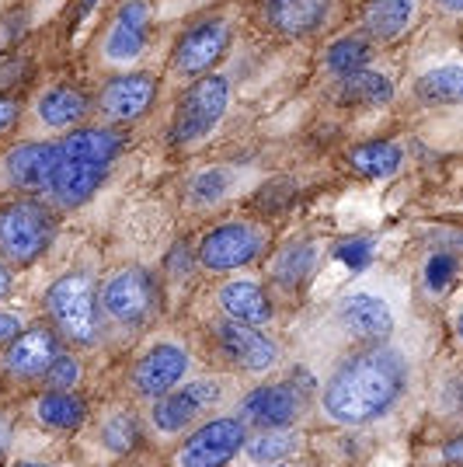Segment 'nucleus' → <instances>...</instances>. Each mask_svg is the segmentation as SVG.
I'll return each mask as SVG.
<instances>
[{
	"instance_id": "obj_13",
	"label": "nucleus",
	"mask_w": 463,
	"mask_h": 467,
	"mask_svg": "<svg viewBox=\"0 0 463 467\" xmlns=\"http://www.w3.org/2000/svg\"><path fill=\"white\" fill-rule=\"evenodd\" d=\"M189 373V352L174 342H160L147 352L133 370V388L139 398H164L168 390H174V384Z\"/></svg>"
},
{
	"instance_id": "obj_43",
	"label": "nucleus",
	"mask_w": 463,
	"mask_h": 467,
	"mask_svg": "<svg viewBox=\"0 0 463 467\" xmlns=\"http://www.w3.org/2000/svg\"><path fill=\"white\" fill-rule=\"evenodd\" d=\"M18 467H42V464H18Z\"/></svg>"
},
{
	"instance_id": "obj_20",
	"label": "nucleus",
	"mask_w": 463,
	"mask_h": 467,
	"mask_svg": "<svg viewBox=\"0 0 463 467\" xmlns=\"http://www.w3.org/2000/svg\"><path fill=\"white\" fill-rule=\"evenodd\" d=\"M59 356V346L53 338V331L46 328H32L21 331V338H15V346L7 349V370L18 373V377H36V373H46L49 363Z\"/></svg>"
},
{
	"instance_id": "obj_17",
	"label": "nucleus",
	"mask_w": 463,
	"mask_h": 467,
	"mask_svg": "<svg viewBox=\"0 0 463 467\" xmlns=\"http://www.w3.org/2000/svg\"><path fill=\"white\" fill-rule=\"evenodd\" d=\"M157 95V80L150 74H122V78L108 80L101 91V112L112 122H136Z\"/></svg>"
},
{
	"instance_id": "obj_19",
	"label": "nucleus",
	"mask_w": 463,
	"mask_h": 467,
	"mask_svg": "<svg viewBox=\"0 0 463 467\" xmlns=\"http://www.w3.org/2000/svg\"><path fill=\"white\" fill-rule=\"evenodd\" d=\"M220 307L231 321L241 325H269L275 307H272L269 293L262 290L254 279H231L223 290H220Z\"/></svg>"
},
{
	"instance_id": "obj_42",
	"label": "nucleus",
	"mask_w": 463,
	"mask_h": 467,
	"mask_svg": "<svg viewBox=\"0 0 463 467\" xmlns=\"http://www.w3.org/2000/svg\"><path fill=\"white\" fill-rule=\"evenodd\" d=\"M262 467H286V464H262Z\"/></svg>"
},
{
	"instance_id": "obj_10",
	"label": "nucleus",
	"mask_w": 463,
	"mask_h": 467,
	"mask_svg": "<svg viewBox=\"0 0 463 467\" xmlns=\"http://www.w3.org/2000/svg\"><path fill=\"white\" fill-rule=\"evenodd\" d=\"M220 384L216 380H192L185 388L168 390L164 398L154 401V426L157 432H181V429L195 422L202 411H210L216 401H220Z\"/></svg>"
},
{
	"instance_id": "obj_28",
	"label": "nucleus",
	"mask_w": 463,
	"mask_h": 467,
	"mask_svg": "<svg viewBox=\"0 0 463 467\" xmlns=\"http://www.w3.org/2000/svg\"><path fill=\"white\" fill-rule=\"evenodd\" d=\"M293 450H300V436L290 429H265L258 440L248 443V457L254 464H275L283 457H290Z\"/></svg>"
},
{
	"instance_id": "obj_15",
	"label": "nucleus",
	"mask_w": 463,
	"mask_h": 467,
	"mask_svg": "<svg viewBox=\"0 0 463 467\" xmlns=\"http://www.w3.org/2000/svg\"><path fill=\"white\" fill-rule=\"evenodd\" d=\"M338 321L348 335L369 338V342H384L394 331V311L376 293H348L338 304Z\"/></svg>"
},
{
	"instance_id": "obj_25",
	"label": "nucleus",
	"mask_w": 463,
	"mask_h": 467,
	"mask_svg": "<svg viewBox=\"0 0 463 467\" xmlns=\"http://www.w3.org/2000/svg\"><path fill=\"white\" fill-rule=\"evenodd\" d=\"M338 98L345 105H386L394 98V84L384 74H373V70H355L342 78L338 84Z\"/></svg>"
},
{
	"instance_id": "obj_4",
	"label": "nucleus",
	"mask_w": 463,
	"mask_h": 467,
	"mask_svg": "<svg viewBox=\"0 0 463 467\" xmlns=\"http://www.w3.org/2000/svg\"><path fill=\"white\" fill-rule=\"evenodd\" d=\"M57 237V223L39 202H11L0 210V254L7 262H36Z\"/></svg>"
},
{
	"instance_id": "obj_31",
	"label": "nucleus",
	"mask_w": 463,
	"mask_h": 467,
	"mask_svg": "<svg viewBox=\"0 0 463 467\" xmlns=\"http://www.w3.org/2000/svg\"><path fill=\"white\" fill-rule=\"evenodd\" d=\"M101 440L116 450V453H129V450L136 447V440H139V432H136V415L118 411L116 419H108V422H105Z\"/></svg>"
},
{
	"instance_id": "obj_8",
	"label": "nucleus",
	"mask_w": 463,
	"mask_h": 467,
	"mask_svg": "<svg viewBox=\"0 0 463 467\" xmlns=\"http://www.w3.org/2000/svg\"><path fill=\"white\" fill-rule=\"evenodd\" d=\"M258 252H262V234L252 223H223L202 237L199 262L212 273H231L248 265Z\"/></svg>"
},
{
	"instance_id": "obj_40",
	"label": "nucleus",
	"mask_w": 463,
	"mask_h": 467,
	"mask_svg": "<svg viewBox=\"0 0 463 467\" xmlns=\"http://www.w3.org/2000/svg\"><path fill=\"white\" fill-rule=\"evenodd\" d=\"M7 436H11V429H7V422L0 419V453H4V447H7Z\"/></svg>"
},
{
	"instance_id": "obj_21",
	"label": "nucleus",
	"mask_w": 463,
	"mask_h": 467,
	"mask_svg": "<svg viewBox=\"0 0 463 467\" xmlns=\"http://www.w3.org/2000/svg\"><path fill=\"white\" fill-rule=\"evenodd\" d=\"M418 0H369L363 11V32L376 42H394L415 21Z\"/></svg>"
},
{
	"instance_id": "obj_36",
	"label": "nucleus",
	"mask_w": 463,
	"mask_h": 467,
	"mask_svg": "<svg viewBox=\"0 0 463 467\" xmlns=\"http://www.w3.org/2000/svg\"><path fill=\"white\" fill-rule=\"evenodd\" d=\"M18 331H21V321L15 317V314H4L0 311V346L7 342V338H18Z\"/></svg>"
},
{
	"instance_id": "obj_9",
	"label": "nucleus",
	"mask_w": 463,
	"mask_h": 467,
	"mask_svg": "<svg viewBox=\"0 0 463 467\" xmlns=\"http://www.w3.org/2000/svg\"><path fill=\"white\" fill-rule=\"evenodd\" d=\"M227 42H231L227 21H220V18L199 21V25H192V28L181 36V42L174 46V57H171L174 70H178L181 78H202L212 63L223 57Z\"/></svg>"
},
{
	"instance_id": "obj_38",
	"label": "nucleus",
	"mask_w": 463,
	"mask_h": 467,
	"mask_svg": "<svg viewBox=\"0 0 463 467\" xmlns=\"http://www.w3.org/2000/svg\"><path fill=\"white\" fill-rule=\"evenodd\" d=\"M443 461L446 464H463V440H453V443L446 447Z\"/></svg>"
},
{
	"instance_id": "obj_35",
	"label": "nucleus",
	"mask_w": 463,
	"mask_h": 467,
	"mask_svg": "<svg viewBox=\"0 0 463 467\" xmlns=\"http://www.w3.org/2000/svg\"><path fill=\"white\" fill-rule=\"evenodd\" d=\"M18 122V101L15 98H0V133H7Z\"/></svg>"
},
{
	"instance_id": "obj_23",
	"label": "nucleus",
	"mask_w": 463,
	"mask_h": 467,
	"mask_svg": "<svg viewBox=\"0 0 463 467\" xmlns=\"http://www.w3.org/2000/svg\"><path fill=\"white\" fill-rule=\"evenodd\" d=\"M415 91L428 105H460L463 101V63H443L425 70Z\"/></svg>"
},
{
	"instance_id": "obj_41",
	"label": "nucleus",
	"mask_w": 463,
	"mask_h": 467,
	"mask_svg": "<svg viewBox=\"0 0 463 467\" xmlns=\"http://www.w3.org/2000/svg\"><path fill=\"white\" fill-rule=\"evenodd\" d=\"M457 335H460V342H463V311L457 314Z\"/></svg>"
},
{
	"instance_id": "obj_34",
	"label": "nucleus",
	"mask_w": 463,
	"mask_h": 467,
	"mask_svg": "<svg viewBox=\"0 0 463 467\" xmlns=\"http://www.w3.org/2000/svg\"><path fill=\"white\" fill-rule=\"evenodd\" d=\"M369 252H373L369 241H352V244H342V248H338V258H342L345 265H352V269H363L369 262Z\"/></svg>"
},
{
	"instance_id": "obj_2",
	"label": "nucleus",
	"mask_w": 463,
	"mask_h": 467,
	"mask_svg": "<svg viewBox=\"0 0 463 467\" xmlns=\"http://www.w3.org/2000/svg\"><path fill=\"white\" fill-rule=\"evenodd\" d=\"M122 150L116 130H77L59 143V164L53 178V195L63 206H80L98 192L112 161Z\"/></svg>"
},
{
	"instance_id": "obj_24",
	"label": "nucleus",
	"mask_w": 463,
	"mask_h": 467,
	"mask_svg": "<svg viewBox=\"0 0 463 467\" xmlns=\"http://www.w3.org/2000/svg\"><path fill=\"white\" fill-rule=\"evenodd\" d=\"M352 168L359 171V175L366 178H390L401 171V164H405V150L397 147V143H384V140H376V143H363V147H355L352 154Z\"/></svg>"
},
{
	"instance_id": "obj_5",
	"label": "nucleus",
	"mask_w": 463,
	"mask_h": 467,
	"mask_svg": "<svg viewBox=\"0 0 463 467\" xmlns=\"http://www.w3.org/2000/svg\"><path fill=\"white\" fill-rule=\"evenodd\" d=\"M46 307L53 314V321L67 338H74L80 346L98 342L101 317L95 307V286L87 275H63L53 283V290L46 296Z\"/></svg>"
},
{
	"instance_id": "obj_32",
	"label": "nucleus",
	"mask_w": 463,
	"mask_h": 467,
	"mask_svg": "<svg viewBox=\"0 0 463 467\" xmlns=\"http://www.w3.org/2000/svg\"><path fill=\"white\" fill-rule=\"evenodd\" d=\"M457 273V258L453 254H432L425 265V286L432 293H443L449 286V279Z\"/></svg>"
},
{
	"instance_id": "obj_26",
	"label": "nucleus",
	"mask_w": 463,
	"mask_h": 467,
	"mask_svg": "<svg viewBox=\"0 0 463 467\" xmlns=\"http://www.w3.org/2000/svg\"><path fill=\"white\" fill-rule=\"evenodd\" d=\"M373 59L369 49V36H345V39L331 42L324 53V67L334 78H348L355 70H366V63Z\"/></svg>"
},
{
	"instance_id": "obj_14",
	"label": "nucleus",
	"mask_w": 463,
	"mask_h": 467,
	"mask_svg": "<svg viewBox=\"0 0 463 467\" xmlns=\"http://www.w3.org/2000/svg\"><path fill=\"white\" fill-rule=\"evenodd\" d=\"M300 411H304V394L293 384H265L241 401V419L258 429H290Z\"/></svg>"
},
{
	"instance_id": "obj_11",
	"label": "nucleus",
	"mask_w": 463,
	"mask_h": 467,
	"mask_svg": "<svg viewBox=\"0 0 463 467\" xmlns=\"http://www.w3.org/2000/svg\"><path fill=\"white\" fill-rule=\"evenodd\" d=\"M147 28H150V7L143 0H126L105 32V42H101L105 59L116 67L136 63L147 49Z\"/></svg>"
},
{
	"instance_id": "obj_16",
	"label": "nucleus",
	"mask_w": 463,
	"mask_h": 467,
	"mask_svg": "<svg viewBox=\"0 0 463 467\" xmlns=\"http://www.w3.org/2000/svg\"><path fill=\"white\" fill-rule=\"evenodd\" d=\"M59 164V143H25L7 154V178L11 185H18L25 192H42L53 189Z\"/></svg>"
},
{
	"instance_id": "obj_33",
	"label": "nucleus",
	"mask_w": 463,
	"mask_h": 467,
	"mask_svg": "<svg viewBox=\"0 0 463 467\" xmlns=\"http://www.w3.org/2000/svg\"><path fill=\"white\" fill-rule=\"evenodd\" d=\"M46 380H49V388H57V390L77 388L80 363L77 359H70V356H57V359L49 363V370H46Z\"/></svg>"
},
{
	"instance_id": "obj_12",
	"label": "nucleus",
	"mask_w": 463,
	"mask_h": 467,
	"mask_svg": "<svg viewBox=\"0 0 463 467\" xmlns=\"http://www.w3.org/2000/svg\"><path fill=\"white\" fill-rule=\"evenodd\" d=\"M216 342H220V349H223V356L231 359L233 367H241L248 373L272 370L275 359H279V349H275L272 338H265L254 325H241V321H231V317L216 325Z\"/></svg>"
},
{
	"instance_id": "obj_22",
	"label": "nucleus",
	"mask_w": 463,
	"mask_h": 467,
	"mask_svg": "<svg viewBox=\"0 0 463 467\" xmlns=\"http://www.w3.org/2000/svg\"><path fill=\"white\" fill-rule=\"evenodd\" d=\"M36 112L49 130H67V126H77L80 119L87 116V95L74 84H57L39 98Z\"/></svg>"
},
{
	"instance_id": "obj_6",
	"label": "nucleus",
	"mask_w": 463,
	"mask_h": 467,
	"mask_svg": "<svg viewBox=\"0 0 463 467\" xmlns=\"http://www.w3.org/2000/svg\"><path fill=\"white\" fill-rule=\"evenodd\" d=\"M248 447V429L241 419H212L195 429L189 443L178 450V467H223Z\"/></svg>"
},
{
	"instance_id": "obj_37",
	"label": "nucleus",
	"mask_w": 463,
	"mask_h": 467,
	"mask_svg": "<svg viewBox=\"0 0 463 467\" xmlns=\"http://www.w3.org/2000/svg\"><path fill=\"white\" fill-rule=\"evenodd\" d=\"M436 11H443L449 18H463V0H432Z\"/></svg>"
},
{
	"instance_id": "obj_18",
	"label": "nucleus",
	"mask_w": 463,
	"mask_h": 467,
	"mask_svg": "<svg viewBox=\"0 0 463 467\" xmlns=\"http://www.w3.org/2000/svg\"><path fill=\"white\" fill-rule=\"evenodd\" d=\"M331 4L334 0H269L265 11L275 32H283L286 39H307L328 21Z\"/></svg>"
},
{
	"instance_id": "obj_27",
	"label": "nucleus",
	"mask_w": 463,
	"mask_h": 467,
	"mask_svg": "<svg viewBox=\"0 0 463 467\" xmlns=\"http://www.w3.org/2000/svg\"><path fill=\"white\" fill-rule=\"evenodd\" d=\"M36 415L49 429H77L84 422V401L74 398V394H67V390L42 394L39 405H36Z\"/></svg>"
},
{
	"instance_id": "obj_39",
	"label": "nucleus",
	"mask_w": 463,
	"mask_h": 467,
	"mask_svg": "<svg viewBox=\"0 0 463 467\" xmlns=\"http://www.w3.org/2000/svg\"><path fill=\"white\" fill-rule=\"evenodd\" d=\"M11 293V275H7V269H0V300Z\"/></svg>"
},
{
	"instance_id": "obj_29",
	"label": "nucleus",
	"mask_w": 463,
	"mask_h": 467,
	"mask_svg": "<svg viewBox=\"0 0 463 467\" xmlns=\"http://www.w3.org/2000/svg\"><path fill=\"white\" fill-rule=\"evenodd\" d=\"M314 244H293V248H286V252L275 258V265H272V273H275V279L283 283V286H300L304 279L310 275V269H314Z\"/></svg>"
},
{
	"instance_id": "obj_30",
	"label": "nucleus",
	"mask_w": 463,
	"mask_h": 467,
	"mask_svg": "<svg viewBox=\"0 0 463 467\" xmlns=\"http://www.w3.org/2000/svg\"><path fill=\"white\" fill-rule=\"evenodd\" d=\"M231 189V171H223V168H210V171H199L192 178V185H189V192H192V202L199 206H206V202H220L223 195Z\"/></svg>"
},
{
	"instance_id": "obj_1",
	"label": "nucleus",
	"mask_w": 463,
	"mask_h": 467,
	"mask_svg": "<svg viewBox=\"0 0 463 467\" xmlns=\"http://www.w3.org/2000/svg\"><path fill=\"white\" fill-rule=\"evenodd\" d=\"M407 390V359L401 349L376 342L348 356L321 390V409L338 426H366L384 419Z\"/></svg>"
},
{
	"instance_id": "obj_3",
	"label": "nucleus",
	"mask_w": 463,
	"mask_h": 467,
	"mask_svg": "<svg viewBox=\"0 0 463 467\" xmlns=\"http://www.w3.org/2000/svg\"><path fill=\"white\" fill-rule=\"evenodd\" d=\"M227 105H231V84H227V78H216V74L199 78L178 101L171 140L178 147H192L199 140H206L223 122Z\"/></svg>"
},
{
	"instance_id": "obj_7",
	"label": "nucleus",
	"mask_w": 463,
	"mask_h": 467,
	"mask_svg": "<svg viewBox=\"0 0 463 467\" xmlns=\"http://www.w3.org/2000/svg\"><path fill=\"white\" fill-rule=\"evenodd\" d=\"M101 307L108 311L112 321L126 325V328L143 325L157 307V286L150 273H143V269H122V273H116L105 283V290H101Z\"/></svg>"
}]
</instances>
